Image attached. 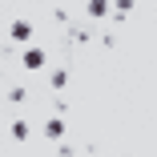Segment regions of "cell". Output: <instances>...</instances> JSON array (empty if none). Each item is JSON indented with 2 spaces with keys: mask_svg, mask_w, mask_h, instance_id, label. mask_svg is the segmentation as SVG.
Instances as JSON below:
<instances>
[{
  "mask_svg": "<svg viewBox=\"0 0 157 157\" xmlns=\"http://www.w3.org/2000/svg\"><path fill=\"white\" fill-rule=\"evenodd\" d=\"M8 36H12V40H20V44H24V40H28V36H33V24H28V20H12V24H8Z\"/></svg>",
  "mask_w": 157,
  "mask_h": 157,
  "instance_id": "cell-1",
  "label": "cell"
},
{
  "mask_svg": "<svg viewBox=\"0 0 157 157\" xmlns=\"http://www.w3.org/2000/svg\"><path fill=\"white\" fill-rule=\"evenodd\" d=\"M44 137H48V141H60V137H65V121H60V117H52V121L44 125Z\"/></svg>",
  "mask_w": 157,
  "mask_h": 157,
  "instance_id": "cell-2",
  "label": "cell"
},
{
  "mask_svg": "<svg viewBox=\"0 0 157 157\" xmlns=\"http://www.w3.org/2000/svg\"><path fill=\"white\" fill-rule=\"evenodd\" d=\"M44 65V48H28L24 52V69H40Z\"/></svg>",
  "mask_w": 157,
  "mask_h": 157,
  "instance_id": "cell-3",
  "label": "cell"
},
{
  "mask_svg": "<svg viewBox=\"0 0 157 157\" xmlns=\"http://www.w3.org/2000/svg\"><path fill=\"white\" fill-rule=\"evenodd\" d=\"M113 0H89V16H109Z\"/></svg>",
  "mask_w": 157,
  "mask_h": 157,
  "instance_id": "cell-4",
  "label": "cell"
},
{
  "mask_svg": "<svg viewBox=\"0 0 157 157\" xmlns=\"http://www.w3.org/2000/svg\"><path fill=\"white\" fill-rule=\"evenodd\" d=\"M113 12L125 16V12H133V0H113Z\"/></svg>",
  "mask_w": 157,
  "mask_h": 157,
  "instance_id": "cell-5",
  "label": "cell"
},
{
  "mask_svg": "<svg viewBox=\"0 0 157 157\" xmlns=\"http://www.w3.org/2000/svg\"><path fill=\"white\" fill-rule=\"evenodd\" d=\"M65 85H69V73L56 69V73H52V89H65Z\"/></svg>",
  "mask_w": 157,
  "mask_h": 157,
  "instance_id": "cell-6",
  "label": "cell"
},
{
  "mask_svg": "<svg viewBox=\"0 0 157 157\" xmlns=\"http://www.w3.org/2000/svg\"><path fill=\"white\" fill-rule=\"evenodd\" d=\"M12 137H16V141H24V137H28V125H24V121H16V125H12Z\"/></svg>",
  "mask_w": 157,
  "mask_h": 157,
  "instance_id": "cell-7",
  "label": "cell"
}]
</instances>
